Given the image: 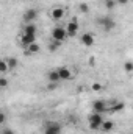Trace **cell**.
<instances>
[{
	"label": "cell",
	"instance_id": "cb8c5ba5",
	"mask_svg": "<svg viewBox=\"0 0 133 134\" xmlns=\"http://www.w3.org/2000/svg\"><path fill=\"white\" fill-rule=\"evenodd\" d=\"M5 122H6V114L3 111H0V126H3Z\"/></svg>",
	"mask_w": 133,
	"mask_h": 134
},
{
	"label": "cell",
	"instance_id": "8992f818",
	"mask_svg": "<svg viewBox=\"0 0 133 134\" xmlns=\"http://www.w3.org/2000/svg\"><path fill=\"white\" fill-rule=\"evenodd\" d=\"M110 109V104L105 100H96L93 101V112H97V114H103Z\"/></svg>",
	"mask_w": 133,
	"mask_h": 134
},
{
	"label": "cell",
	"instance_id": "7a4b0ae2",
	"mask_svg": "<svg viewBox=\"0 0 133 134\" xmlns=\"http://www.w3.org/2000/svg\"><path fill=\"white\" fill-rule=\"evenodd\" d=\"M102 122H103L102 114L93 112V114H89V115H88V125H89V130H91V131H97V130H100Z\"/></svg>",
	"mask_w": 133,
	"mask_h": 134
},
{
	"label": "cell",
	"instance_id": "ac0fdd59",
	"mask_svg": "<svg viewBox=\"0 0 133 134\" xmlns=\"http://www.w3.org/2000/svg\"><path fill=\"white\" fill-rule=\"evenodd\" d=\"M9 70H8V66H6V61L5 59H0V73L2 75H5V73H8Z\"/></svg>",
	"mask_w": 133,
	"mask_h": 134
},
{
	"label": "cell",
	"instance_id": "6da1fadb",
	"mask_svg": "<svg viewBox=\"0 0 133 134\" xmlns=\"http://www.w3.org/2000/svg\"><path fill=\"white\" fill-rule=\"evenodd\" d=\"M96 24L102 27V30L103 31H111V30H114V27H116V22H114V19L113 17H110V16H100L96 19Z\"/></svg>",
	"mask_w": 133,
	"mask_h": 134
},
{
	"label": "cell",
	"instance_id": "484cf974",
	"mask_svg": "<svg viewBox=\"0 0 133 134\" xmlns=\"http://www.w3.org/2000/svg\"><path fill=\"white\" fill-rule=\"evenodd\" d=\"M2 134H14V131H13L11 128H5V130L2 131Z\"/></svg>",
	"mask_w": 133,
	"mask_h": 134
},
{
	"label": "cell",
	"instance_id": "52a82bcc",
	"mask_svg": "<svg viewBox=\"0 0 133 134\" xmlns=\"http://www.w3.org/2000/svg\"><path fill=\"white\" fill-rule=\"evenodd\" d=\"M55 70H57V73H58L60 81H67V80L72 78V72H70L66 66H60V67H57Z\"/></svg>",
	"mask_w": 133,
	"mask_h": 134
},
{
	"label": "cell",
	"instance_id": "603a6c76",
	"mask_svg": "<svg viewBox=\"0 0 133 134\" xmlns=\"http://www.w3.org/2000/svg\"><path fill=\"white\" fill-rule=\"evenodd\" d=\"M102 87H103V86H102L100 83H93V86H91V89H93V91H96V92L102 91Z\"/></svg>",
	"mask_w": 133,
	"mask_h": 134
},
{
	"label": "cell",
	"instance_id": "5b68a950",
	"mask_svg": "<svg viewBox=\"0 0 133 134\" xmlns=\"http://www.w3.org/2000/svg\"><path fill=\"white\" fill-rule=\"evenodd\" d=\"M64 30H66L67 37H74V36H77L78 30H80V25H78L77 19H72V20L66 25V28H64Z\"/></svg>",
	"mask_w": 133,
	"mask_h": 134
},
{
	"label": "cell",
	"instance_id": "9c48e42d",
	"mask_svg": "<svg viewBox=\"0 0 133 134\" xmlns=\"http://www.w3.org/2000/svg\"><path fill=\"white\" fill-rule=\"evenodd\" d=\"M80 42H81V45H85V47H93V45L96 44V37H94L93 33H83L81 37H80Z\"/></svg>",
	"mask_w": 133,
	"mask_h": 134
},
{
	"label": "cell",
	"instance_id": "8fae6325",
	"mask_svg": "<svg viewBox=\"0 0 133 134\" xmlns=\"http://www.w3.org/2000/svg\"><path fill=\"white\" fill-rule=\"evenodd\" d=\"M33 42H36V36H33V34H21V39H19V44L25 48V47H28L30 44H33Z\"/></svg>",
	"mask_w": 133,
	"mask_h": 134
},
{
	"label": "cell",
	"instance_id": "ffe728a7",
	"mask_svg": "<svg viewBox=\"0 0 133 134\" xmlns=\"http://www.w3.org/2000/svg\"><path fill=\"white\" fill-rule=\"evenodd\" d=\"M78 11L83 13V14H88V13H89V6H88V3H80V5H78Z\"/></svg>",
	"mask_w": 133,
	"mask_h": 134
},
{
	"label": "cell",
	"instance_id": "d6986e66",
	"mask_svg": "<svg viewBox=\"0 0 133 134\" xmlns=\"http://www.w3.org/2000/svg\"><path fill=\"white\" fill-rule=\"evenodd\" d=\"M103 5L106 9H113L116 8V0H103Z\"/></svg>",
	"mask_w": 133,
	"mask_h": 134
},
{
	"label": "cell",
	"instance_id": "d4e9b609",
	"mask_svg": "<svg viewBox=\"0 0 133 134\" xmlns=\"http://www.w3.org/2000/svg\"><path fill=\"white\" fill-rule=\"evenodd\" d=\"M129 3H130V0H116V5H121V6H125Z\"/></svg>",
	"mask_w": 133,
	"mask_h": 134
},
{
	"label": "cell",
	"instance_id": "ba28073f",
	"mask_svg": "<svg viewBox=\"0 0 133 134\" xmlns=\"http://www.w3.org/2000/svg\"><path fill=\"white\" fill-rule=\"evenodd\" d=\"M22 19H24V22H25V24H34V20L38 19V9H34V8L27 9V11L24 13Z\"/></svg>",
	"mask_w": 133,
	"mask_h": 134
},
{
	"label": "cell",
	"instance_id": "2e32d148",
	"mask_svg": "<svg viewBox=\"0 0 133 134\" xmlns=\"http://www.w3.org/2000/svg\"><path fill=\"white\" fill-rule=\"evenodd\" d=\"M47 81H49V83H60V78H58V73H57L55 69L47 73Z\"/></svg>",
	"mask_w": 133,
	"mask_h": 134
},
{
	"label": "cell",
	"instance_id": "44dd1931",
	"mask_svg": "<svg viewBox=\"0 0 133 134\" xmlns=\"http://www.w3.org/2000/svg\"><path fill=\"white\" fill-rule=\"evenodd\" d=\"M60 47H61V42H57V41H52V42H50V45H49L50 52H55V50H58Z\"/></svg>",
	"mask_w": 133,
	"mask_h": 134
},
{
	"label": "cell",
	"instance_id": "7402d4cb",
	"mask_svg": "<svg viewBox=\"0 0 133 134\" xmlns=\"http://www.w3.org/2000/svg\"><path fill=\"white\" fill-rule=\"evenodd\" d=\"M124 69H125V72H129V73H130V72L133 70V63H132V61H127V63L124 64Z\"/></svg>",
	"mask_w": 133,
	"mask_h": 134
},
{
	"label": "cell",
	"instance_id": "5bb4252c",
	"mask_svg": "<svg viewBox=\"0 0 133 134\" xmlns=\"http://www.w3.org/2000/svg\"><path fill=\"white\" fill-rule=\"evenodd\" d=\"M5 61H6L8 70H16V69H17V66H19V61H17L14 56H8V58H5Z\"/></svg>",
	"mask_w": 133,
	"mask_h": 134
},
{
	"label": "cell",
	"instance_id": "3957f363",
	"mask_svg": "<svg viewBox=\"0 0 133 134\" xmlns=\"http://www.w3.org/2000/svg\"><path fill=\"white\" fill-rule=\"evenodd\" d=\"M42 134H63V126L58 122H47L44 125Z\"/></svg>",
	"mask_w": 133,
	"mask_h": 134
},
{
	"label": "cell",
	"instance_id": "e0dca14e",
	"mask_svg": "<svg viewBox=\"0 0 133 134\" xmlns=\"http://www.w3.org/2000/svg\"><path fill=\"white\" fill-rule=\"evenodd\" d=\"M9 86V80L5 76V75H2L0 76V89H6Z\"/></svg>",
	"mask_w": 133,
	"mask_h": 134
},
{
	"label": "cell",
	"instance_id": "7c38bea8",
	"mask_svg": "<svg viewBox=\"0 0 133 134\" xmlns=\"http://www.w3.org/2000/svg\"><path fill=\"white\" fill-rule=\"evenodd\" d=\"M41 52V45L38 44V42H33V44H30L28 47H25L24 48V53L27 55V56H33V55H38Z\"/></svg>",
	"mask_w": 133,
	"mask_h": 134
},
{
	"label": "cell",
	"instance_id": "277c9868",
	"mask_svg": "<svg viewBox=\"0 0 133 134\" xmlns=\"http://www.w3.org/2000/svg\"><path fill=\"white\" fill-rule=\"evenodd\" d=\"M67 37L66 34V30L63 27H53L52 28V41H57V42H64Z\"/></svg>",
	"mask_w": 133,
	"mask_h": 134
},
{
	"label": "cell",
	"instance_id": "30bf717a",
	"mask_svg": "<svg viewBox=\"0 0 133 134\" xmlns=\"http://www.w3.org/2000/svg\"><path fill=\"white\" fill-rule=\"evenodd\" d=\"M63 17H64V8H61V6L52 8V11H50V19H52V20L58 22V20H61Z\"/></svg>",
	"mask_w": 133,
	"mask_h": 134
},
{
	"label": "cell",
	"instance_id": "4fadbf2b",
	"mask_svg": "<svg viewBox=\"0 0 133 134\" xmlns=\"http://www.w3.org/2000/svg\"><path fill=\"white\" fill-rule=\"evenodd\" d=\"M100 130H102L103 133L113 131V130H114V122H113V120H103L102 125H100Z\"/></svg>",
	"mask_w": 133,
	"mask_h": 134
},
{
	"label": "cell",
	"instance_id": "9a60e30c",
	"mask_svg": "<svg viewBox=\"0 0 133 134\" xmlns=\"http://www.w3.org/2000/svg\"><path fill=\"white\" fill-rule=\"evenodd\" d=\"M36 25L34 24H25V27H24V31L22 33L24 34H33V36H36Z\"/></svg>",
	"mask_w": 133,
	"mask_h": 134
}]
</instances>
